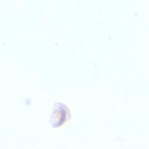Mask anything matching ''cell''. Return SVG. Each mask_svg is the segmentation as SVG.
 <instances>
[{"mask_svg":"<svg viewBox=\"0 0 149 149\" xmlns=\"http://www.w3.org/2000/svg\"><path fill=\"white\" fill-rule=\"evenodd\" d=\"M71 119V111L68 106L61 103H58L54 107L52 114V126L54 128H61Z\"/></svg>","mask_w":149,"mask_h":149,"instance_id":"cell-1","label":"cell"}]
</instances>
